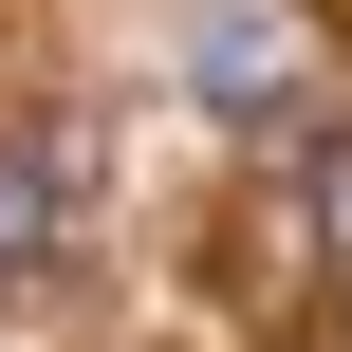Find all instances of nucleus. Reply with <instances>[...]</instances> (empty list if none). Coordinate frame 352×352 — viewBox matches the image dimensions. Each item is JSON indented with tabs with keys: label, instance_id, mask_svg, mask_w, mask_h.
Here are the masks:
<instances>
[{
	"label": "nucleus",
	"instance_id": "f257e3e1",
	"mask_svg": "<svg viewBox=\"0 0 352 352\" xmlns=\"http://www.w3.org/2000/svg\"><path fill=\"white\" fill-rule=\"evenodd\" d=\"M74 241V148H0V297Z\"/></svg>",
	"mask_w": 352,
	"mask_h": 352
},
{
	"label": "nucleus",
	"instance_id": "f03ea898",
	"mask_svg": "<svg viewBox=\"0 0 352 352\" xmlns=\"http://www.w3.org/2000/svg\"><path fill=\"white\" fill-rule=\"evenodd\" d=\"M186 74H204L223 111H278V93H297V56H260V19H204V56H186Z\"/></svg>",
	"mask_w": 352,
	"mask_h": 352
},
{
	"label": "nucleus",
	"instance_id": "7ed1b4c3",
	"mask_svg": "<svg viewBox=\"0 0 352 352\" xmlns=\"http://www.w3.org/2000/svg\"><path fill=\"white\" fill-rule=\"evenodd\" d=\"M297 241L352 278V130H316V148H297Z\"/></svg>",
	"mask_w": 352,
	"mask_h": 352
}]
</instances>
